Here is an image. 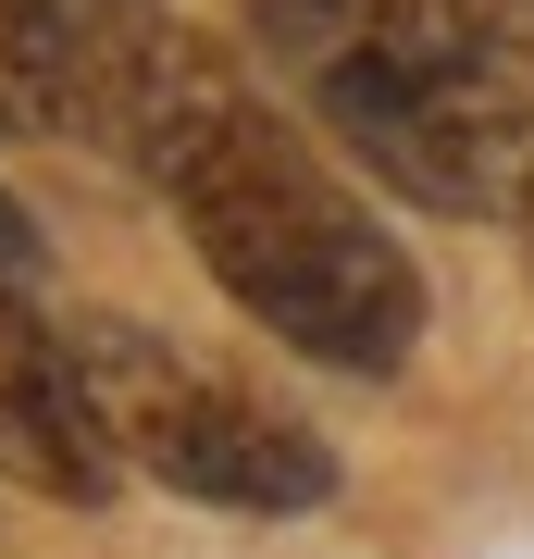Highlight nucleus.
Listing matches in <instances>:
<instances>
[{"label":"nucleus","instance_id":"nucleus-1","mask_svg":"<svg viewBox=\"0 0 534 559\" xmlns=\"http://www.w3.org/2000/svg\"><path fill=\"white\" fill-rule=\"evenodd\" d=\"M162 200L187 212L199 274L274 348L323 373H397L423 348V261L373 224V200L323 162L212 38L162 25L150 0L99 50V124Z\"/></svg>","mask_w":534,"mask_h":559},{"label":"nucleus","instance_id":"nucleus-2","mask_svg":"<svg viewBox=\"0 0 534 559\" xmlns=\"http://www.w3.org/2000/svg\"><path fill=\"white\" fill-rule=\"evenodd\" d=\"M274 75L360 175L473 224L534 187V0H249Z\"/></svg>","mask_w":534,"mask_h":559},{"label":"nucleus","instance_id":"nucleus-3","mask_svg":"<svg viewBox=\"0 0 534 559\" xmlns=\"http://www.w3.org/2000/svg\"><path fill=\"white\" fill-rule=\"evenodd\" d=\"M62 336H75V373H87V399H99V423H112V448H124L138 485L199 498V510H237V522H298V510L336 498V448L298 411L249 399L237 373L187 360L175 336H150L124 311H75Z\"/></svg>","mask_w":534,"mask_h":559},{"label":"nucleus","instance_id":"nucleus-4","mask_svg":"<svg viewBox=\"0 0 534 559\" xmlns=\"http://www.w3.org/2000/svg\"><path fill=\"white\" fill-rule=\"evenodd\" d=\"M0 485H25L50 510H112L124 485V448L75 373V336L38 323L13 286H0Z\"/></svg>","mask_w":534,"mask_h":559},{"label":"nucleus","instance_id":"nucleus-5","mask_svg":"<svg viewBox=\"0 0 534 559\" xmlns=\"http://www.w3.org/2000/svg\"><path fill=\"white\" fill-rule=\"evenodd\" d=\"M25 261H38V224H25V200L0 187V274H25Z\"/></svg>","mask_w":534,"mask_h":559},{"label":"nucleus","instance_id":"nucleus-6","mask_svg":"<svg viewBox=\"0 0 534 559\" xmlns=\"http://www.w3.org/2000/svg\"><path fill=\"white\" fill-rule=\"evenodd\" d=\"M522 249H534V187H522Z\"/></svg>","mask_w":534,"mask_h":559}]
</instances>
